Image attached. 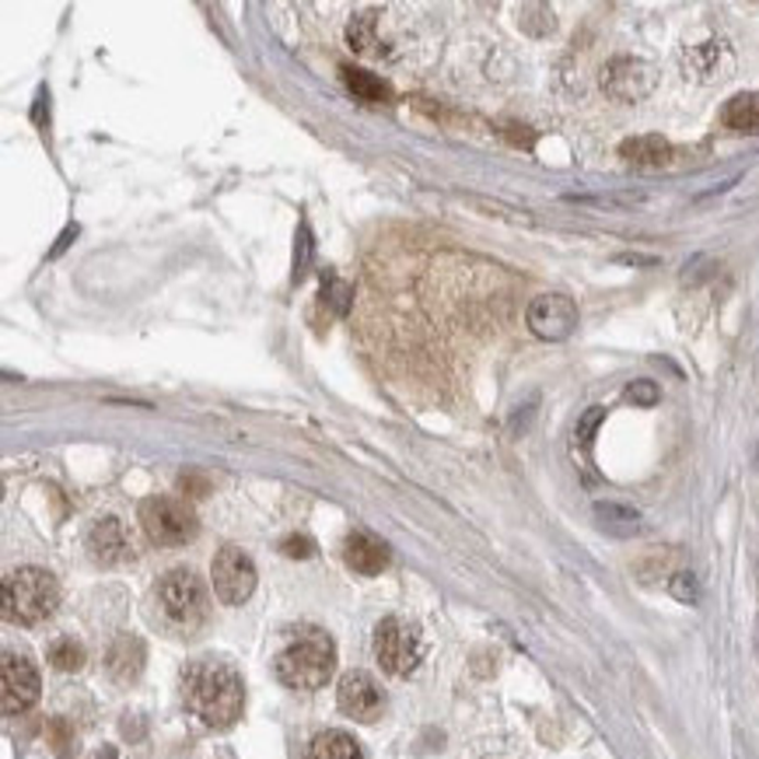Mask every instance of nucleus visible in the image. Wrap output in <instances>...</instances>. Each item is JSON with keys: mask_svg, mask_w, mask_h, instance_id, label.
<instances>
[{"mask_svg": "<svg viewBox=\"0 0 759 759\" xmlns=\"http://www.w3.org/2000/svg\"><path fill=\"white\" fill-rule=\"evenodd\" d=\"M337 703H340V711L347 717L361 721V725H372V721H378L382 711H385V693L378 690V682L372 676L361 673V668H354V673H347L340 679Z\"/></svg>", "mask_w": 759, "mask_h": 759, "instance_id": "obj_11", "label": "nucleus"}, {"mask_svg": "<svg viewBox=\"0 0 759 759\" xmlns=\"http://www.w3.org/2000/svg\"><path fill=\"white\" fill-rule=\"evenodd\" d=\"M140 525H144L148 539L157 546H186L200 533L192 507L175 498H148L140 504Z\"/></svg>", "mask_w": 759, "mask_h": 759, "instance_id": "obj_6", "label": "nucleus"}, {"mask_svg": "<svg viewBox=\"0 0 759 759\" xmlns=\"http://www.w3.org/2000/svg\"><path fill=\"white\" fill-rule=\"evenodd\" d=\"M598 420H603V406H592V410L581 417V423H577V441H581V445H588V441H592V431L598 428Z\"/></svg>", "mask_w": 759, "mask_h": 759, "instance_id": "obj_23", "label": "nucleus"}, {"mask_svg": "<svg viewBox=\"0 0 759 759\" xmlns=\"http://www.w3.org/2000/svg\"><path fill=\"white\" fill-rule=\"evenodd\" d=\"M525 319L539 340H568L577 326V305L568 294H539Z\"/></svg>", "mask_w": 759, "mask_h": 759, "instance_id": "obj_10", "label": "nucleus"}, {"mask_svg": "<svg viewBox=\"0 0 759 759\" xmlns=\"http://www.w3.org/2000/svg\"><path fill=\"white\" fill-rule=\"evenodd\" d=\"M337 668V644L326 630L305 627L277 651L273 673L288 690H319Z\"/></svg>", "mask_w": 759, "mask_h": 759, "instance_id": "obj_2", "label": "nucleus"}, {"mask_svg": "<svg viewBox=\"0 0 759 759\" xmlns=\"http://www.w3.org/2000/svg\"><path fill=\"white\" fill-rule=\"evenodd\" d=\"M627 396H630L633 402L651 406V402H658V388H655V382H633V385L627 388Z\"/></svg>", "mask_w": 759, "mask_h": 759, "instance_id": "obj_24", "label": "nucleus"}, {"mask_svg": "<svg viewBox=\"0 0 759 759\" xmlns=\"http://www.w3.org/2000/svg\"><path fill=\"white\" fill-rule=\"evenodd\" d=\"M280 550H284L291 560H308L315 553V542L308 536H288L284 542H280Z\"/></svg>", "mask_w": 759, "mask_h": 759, "instance_id": "obj_21", "label": "nucleus"}, {"mask_svg": "<svg viewBox=\"0 0 759 759\" xmlns=\"http://www.w3.org/2000/svg\"><path fill=\"white\" fill-rule=\"evenodd\" d=\"M87 553H92L95 563L102 568H116V563L133 560V542L127 536L119 518H98L92 528H87Z\"/></svg>", "mask_w": 759, "mask_h": 759, "instance_id": "obj_12", "label": "nucleus"}, {"mask_svg": "<svg viewBox=\"0 0 759 759\" xmlns=\"http://www.w3.org/2000/svg\"><path fill=\"white\" fill-rule=\"evenodd\" d=\"M60 606V585L57 577L43 568H22L8 574L4 581V620L35 627L49 620Z\"/></svg>", "mask_w": 759, "mask_h": 759, "instance_id": "obj_3", "label": "nucleus"}, {"mask_svg": "<svg viewBox=\"0 0 759 759\" xmlns=\"http://www.w3.org/2000/svg\"><path fill=\"white\" fill-rule=\"evenodd\" d=\"M105 668H109V676L116 682H137L140 673H144V644H140L137 638H116L113 647H109V655H105Z\"/></svg>", "mask_w": 759, "mask_h": 759, "instance_id": "obj_15", "label": "nucleus"}, {"mask_svg": "<svg viewBox=\"0 0 759 759\" xmlns=\"http://www.w3.org/2000/svg\"><path fill=\"white\" fill-rule=\"evenodd\" d=\"M154 598H157V606H162L165 620L186 633L203 627V620H207V609H210L207 606V585L189 568L168 571L162 581H157Z\"/></svg>", "mask_w": 759, "mask_h": 759, "instance_id": "obj_4", "label": "nucleus"}, {"mask_svg": "<svg viewBox=\"0 0 759 759\" xmlns=\"http://www.w3.org/2000/svg\"><path fill=\"white\" fill-rule=\"evenodd\" d=\"M242 679L232 665L200 658L183 668V703L207 728H232L242 717Z\"/></svg>", "mask_w": 759, "mask_h": 759, "instance_id": "obj_1", "label": "nucleus"}, {"mask_svg": "<svg viewBox=\"0 0 759 759\" xmlns=\"http://www.w3.org/2000/svg\"><path fill=\"white\" fill-rule=\"evenodd\" d=\"M305 759H364V749L358 738L347 732H323L312 738Z\"/></svg>", "mask_w": 759, "mask_h": 759, "instance_id": "obj_17", "label": "nucleus"}, {"mask_svg": "<svg viewBox=\"0 0 759 759\" xmlns=\"http://www.w3.org/2000/svg\"><path fill=\"white\" fill-rule=\"evenodd\" d=\"M39 668L32 665L28 655H14L4 651V668H0V703H4V714H25L35 700H39Z\"/></svg>", "mask_w": 759, "mask_h": 759, "instance_id": "obj_8", "label": "nucleus"}, {"mask_svg": "<svg viewBox=\"0 0 759 759\" xmlns=\"http://www.w3.org/2000/svg\"><path fill=\"white\" fill-rule=\"evenodd\" d=\"M343 81L347 87L354 92V98L367 102V105H382L393 98V92H388V84L378 78V74H367V70H358V67H343Z\"/></svg>", "mask_w": 759, "mask_h": 759, "instance_id": "obj_19", "label": "nucleus"}, {"mask_svg": "<svg viewBox=\"0 0 759 759\" xmlns=\"http://www.w3.org/2000/svg\"><path fill=\"white\" fill-rule=\"evenodd\" d=\"M326 302L337 308V312H347V305H350V288L343 284V280H337V277H329V294H326Z\"/></svg>", "mask_w": 759, "mask_h": 759, "instance_id": "obj_22", "label": "nucleus"}, {"mask_svg": "<svg viewBox=\"0 0 759 759\" xmlns=\"http://www.w3.org/2000/svg\"><path fill=\"white\" fill-rule=\"evenodd\" d=\"M343 560L350 571H358L364 577H375L388 568V546L378 542L375 536L367 533H350L343 539Z\"/></svg>", "mask_w": 759, "mask_h": 759, "instance_id": "obj_14", "label": "nucleus"}, {"mask_svg": "<svg viewBox=\"0 0 759 759\" xmlns=\"http://www.w3.org/2000/svg\"><path fill=\"white\" fill-rule=\"evenodd\" d=\"M74 235H78V227H67V232L60 235V242H57V249H52L49 256H60V253L67 249V242H70V238H74Z\"/></svg>", "mask_w": 759, "mask_h": 759, "instance_id": "obj_26", "label": "nucleus"}, {"mask_svg": "<svg viewBox=\"0 0 759 759\" xmlns=\"http://www.w3.org/2000/svg\"><path fill=\"white\" fill-rule=\"evenodd\" d=\"M375 658L388 676H410L423 662V638L420 630L402 620V616H388L375 627Z\"/></svg>", "mask_w": 759, "mask_h": 759, "instance_id": "obj_5", "label": "nucleus"}, {"mask_svg": "<svg viewBox=\"0 0 759 759\" xmlns=\"http://www.w3.org/2000/svg\"><path fill=\"white\" fill-rule=\"evenodd\" d=\"M673 595L682 598V603H697V581H693V574H679L673 581Z\"/></svg>", "mask_w": 759, "mask_h": 759, "instance_id": "obj_25", "label": "nucleus"}, {"mask_svg": "<svg viewBox=\"0 0 759 759\" xmlns=\"http://www.w3.org/2000/svg\"><path fill=\"white\" fill-rule=\"evenodd\" d=\"M721 119H725V127L735 130V133H756L759 130V92H743L735 95L725 113H721Z\"/></svg>", "mask_w": 759, "mask_h": 759, "instance_id": "obj_18", "label": "nucleus"}, {"mask_svg": "<svg viewBox=\"0 0 759 759\" xmlns=\"http://www.w3.org/2000/svg\"><path fill=\"white\" fill-rule=\"evenodd\" d=\"M620 154H623V162L633 165V168H662V165L673 162V144H668L665 137L647 133V137L623 140Z\"/></svg>", "mask_w": 759, "mask_h": 759, "instance_id": "obj_16", "label": "nucleus"}, {"mask_svg": "<svg viewBox=\"0 0 759 759\" xmlns=\"http://www.w3.org/2000/svg\"><path fill=\"white\" fill-rule=\"evenodd\" d=\"M49 665L57 668V673H78V668H84V647L74 638L52 641L49 644Z\"/></svg>", "mask_w": 759, "mask_h": 759, "instance_id": "obj_20", "label": "nucleus"}, {"mask_svg": "<svg viewBox=\"0 0 759 759\" xmlns=\"http://www.w3.org/2000/svg\"><path fill=\"white\" fill-rule=\"evenodd\" d=\"M732 49L725 43H700V46H690L682 52V70H686V78H693L700 84H711V81H721V78H728V70H732Z\"/></svg>", "mask_w": 759, "mask_h": 759, "instance_id": "obj_13", "label": "nucleus"}, {"mask_svg": "<svg viewBox=\"0 0 759 759\" xmlns=\"http://www.w3.org/2000/svg\"><path fill=\"white\" fill-rule=\"evenodd\" d=\"M658 74L655 67H651L647 60H638V57H616L603 67V92L612 98V102H641L651 95V87H655Z\"/></svg>", "mask_w": 759, "mask_h": 759, "instance_id": "obj_9", "label": "nucleus"}, {"mask_svg": "<svg viewBox=\"0 0 759 759\" xmlns=\"http://www.w3.org/2000/svg\"><path fill=\"white\" fill-rule=\"evenodd\" d=\"M210 577H214V595L224 606L249 603V595L256 592V563L249 553L238 550V546H224V550L214 557Z\"/></svg>", "mask_w": 759, "mask_h": 759, "instance_id": "obj_7", "label": "nucleus"}]
</instances>
